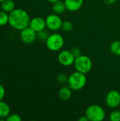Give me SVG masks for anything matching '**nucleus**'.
<instances>
[{"instance_id":"nucleus-1","label":"nucleus","mask_w":120,"mask_h":121,"mask_svg":"<svg viewBox=\"0 0 120 121\" xmlns=\"http://www.w3.org/2000/svg\"><path fill=\"white\" fill-rule=\"evenodd\" d=\"M8 16V24L13 29L22 30L29 26L30 18L28 13L22 9H15Z\"/></svg>"},{"instance_id":"nucleus-2","label":"nucleus","mask_w":120,"mask_h":121,"mask_svg":"<svg viewBox=\"0 0 120 121\" xmlns=\"http://www.w3.org/2000/svg\"><path fill=\"white\" fill-rule=\"evenodd\" d=\"M86 82L87 78L86 74L76 70L68 77L67 84L72 91H80L86 86Z\"/></svg>"},{"instance_id":"nucleus-3","label":"nucleus","mask_w":120,"mask_h":121,"mask_svg":"<svg viewBox=\"0 0 120 121\" xmlns=\"http://www.w3.org/2000/svg\"><path fill=\"white\" fill-rule=\"evenodd\" d=\"M85 113L86 116L90 121H104L106 117L105 109L98 104H91L88 106Z\"/></svg>"},{"instance_id":"nucleus-4","label":"nucleus","mask_w":120,"mask_h":121,"mask_svg":"<svg viewBox=\"0 0 120 121\" xmlns=\"http://www.w3.org/2000/svg\"><path fill=\"white\" fill-rule=\"evenodd\" d=\"M45 45L48 50L52 52H58L62 49L64 45V39L63 36L58 33H54L50 34L45 40Z\"/></svg>"},{"instance_id":"nucleus-5","label":"nucleus","mask_w":120,"mask_h":121,"mask_svg":"<svg viewBox=\"0 0 120 121\" xmlns=\"http://www.w3.org/2000/svg\"><path fill=\"white\" fill-rule=\"evenodd\" d=\"M74 66L76 71L86 74L91 71L93 62L88 56L81 55L75 58Z\"/></svg>"},{"instance_id":"nucleus-6","label":"nucleus","mask_w":120,"mask_h":121,"mask_svg":"<svg viewBox=\"0 0 120 121\" xmlns=\"http://www.w3.org/2000/svg\"><path fill=\"white\" fill-rule=\"evenodd\" d=\"M46 27L48 30L52 31H57L62 28L63 21L59 14L51 13L48 15L46 18Z\"/></svg>"},{"instance_id":"nucleus-7","label":"nucleus","mask_w":120,"mask_h":121,"mask_svg":"<svg viewBox=\"0 0 120 121\" xmlns=\"http://www.w3.org/2000/svg\"><path fill=\"white\" fill-rule=\"evenodd\" d=\"M106 105L112 109L120 106V92L117 90H111L108 92L105 96Z\"/></svg>"},{"instance_id":"nucleus-8","label":"nucleus","mask_w":120,"mask_h":121,"mask_svg":"<svg viewBox=\"0 0 120 121\" xmlns=\"http://www.w3.org/2000/svg\"><path fill=\"white\" fill-rule=\"evenodd\" d=\"M75 57L71 53V50H62L57 57L58 62L60 65H62L64 67H70L71 65H74Z\"/></svg>"},{"instance_id":"nucleus-9","label":"nucleus","mask_w":120,"mask_h":121,"mask_svg":"<svg viewBox=\"0 0 120 121\" xmlns=\"http://www.w3.org/2000/svg\"><path fill=\"white\" fill-rule=\"evenodd\" d=\"M20 38L21 41L25 44H32L33 43L37 38V33L33 30L30 26L26 27L25 28L21 30Z\"/></svg>"},{"instance_id":"nucleus-10","label":"nucleus","mask_w":120,"mask_h":121,"mask_svg":"<svg viewBox=\"0 0 120 121\" xmlns=\"http://www.w3.org/2000/svg\"><path fill=\"white\" fill-rule=\"evenodd\" d=\"M29 26L36 33L45 30V28H47L45 19L42 17H35L30 19Z\"/></svg>"},{"instance_id":"nucleus-11","label":"nucleus","mask_w":120,"mask_h":121,"mask_svg":"<svg viewBox=\"0 0 120 121\" xmlns=\"http://www.w3.org/2000/svg\"><path fill=\"white\" fill-rule=\"evenodd\" d=\"M84 0H64L66 10L74 12L79 11L83 6Z\"/></svg>"},{"instance_id":"nucleus-12","label":"nucleus","mask_w":120,"mask_h":121,"mask_svg":"<svg viewBox=\"0 0 120 121\" xmlns=\"http://www.w3.org/2000/svg\"><path fill=\"white\" fill-rule=\"evenodd\" d=\"M59 97L62 101H68L70 99L72 95V89L69 86H62L58 93Z\"/></svg>"},{"instance_id":"nucleus-13","label":"nucleus","mask_w":120,"mask_h":121,"mask_svg":"<svg viewBox=\"0 0 120 121\" xmlns=\"http://www.w3.org/2000/svg\"><path fill=\"white\" fill-rule=\"evenodd\" d=\"M11 113V108L8 104L0 101V119H6Z\"/></svg>"},{"instance_id":"nucleus-14","label":"nucleus","mask_w":120,"mask_h":121,"mask_svg":"<svg viewBox=\"0 0 120 121\" xmlns=\"http://www.w3.org/2000/svg\"><path fill=\"white\" fill-rule=\"evenodd\" d=\"M1 9L2 11L10 13L16 9L15 2L13 0H5L1 3Z\"/></svg>"},{"instance_id":"nucleus-15","label":"nucleus","mask_w":120,"mask_h":121,"mask_svg":"<svg viewBox=\"0 0 120 121\" xmlns=\"http://www.w3.org/2000/svg\"><path fill=\"white\" fill-rule=\"evenodd\" d=\"M66 10V8L64 1L62 0L52 4V11L54 13L60 15L63 13Z\"/></svg>"},{"instance_id":"nucleus-16","label":"nucleus","mask_w":120,"mask_h":121,"mask_svg":"<svg viewBox=\"0 0 120 121\" xmlns=\"http://www.w3.org/2000/svg\"><path fill=\"white\" fill-rule=\"evenodd\" d=\"M111 52L117 56H120V40H115L110 45Z\"/></svg>"},{"instance_id":"nucleus-17","label":"nucleus","mask_w":120,"mask_h":121,"mask_svg":"<svg viewBox=\"0 0 120 121\" xmlns=\"http://www.w3.org/2000/svg\"><path fill=\"white\" fill-rule=\"evenodd\" d=\"M8 16L9 14L4 11H0V26H6L8 23Z\"/></svg>"},{"instance_id":"nucleus-18","label":"nucleus","mask_w":120,"mask_h":121,"mask_svg":"<svg viewBox=\"0 0 120 121\" xmlns=\"http://www.w3.org/2000/svg\"><path fill=\"white\" fill-rule=\"evenodd\" d=\"M74 28V25L70 21H64L62 25L61 29L66 33L70 32L73 30Z\"/></svg>"},{"instance_id":"nucleus-19","label":"nucleus","mask_w":120,"mask_h":121,"mask_svg":"<svg viewBox=\"0 0 120 121\" xmlns=\"http://www.w3.org/2000/svg\"><path fill=\"white\" fill-rule=\"evenodd\" d=\"M109 119L110 121H120V110H113L109 116Z\"/></svg>"},{"instance_id":"nucleus-20","label":"nucleus","mask_w":120,"mask_h":121,"mask_svg":"<svg viewBox=\"0 0 120 121\" xmlns=\"http://www.w3.org/2000/svg\"><path fill=\"white\" fill-rule=\"evenodd\" d=\"M68 77L66 74L64 73H59V74H57V80L59 84H65L67 83V80H68Z\"/></svg>"},{"instance_id":"nucleus-21","label":"nucleus","mask_w":120,"mask_h":121,"mask_svg":"<svg viewBox=\"0 0 120 121\" xmlns=\"http://www.w3.org/2000/svg\"><path fill=\"white\" fill-rule=\"evenodd\" d=\"M48 36H49V34L45 30H43L37 33V38L42 41H45L47 38H48Z\"/></svg>"},{"instance_id":"nucleus-22","label":"nucleus","mask_w":120,"mask_h":121,"mask_svg":"<svg viewBox=\"0 0 120 121\" xmlns=\"http://www.w3.org/2000/svg\"><path fill=\"white\" fill-rule=\"evenodd\" d=\"M6 120L7 121H21L22 118L21 116L17 113H10V115L6 118Z\"/></svg>"},{"instance_id":"nucleus-23","label":"nucleus","mask_w":120,"mask_h":121,"mask_svg":"<svg viewBox=\"0 0 120 121\" xmlns=\"http://www.w3.org/2000/svg\"><path fill=\"white\" fill-rule=\"evenodd\" d=\"M70 50H71V53L74 55V56L75 57H79V55H81V50H80L78 47H74V48H72Z\"/></svg>"},{"instance_id":"nucleus-24","label":"nucleus","mask_w":120,"mask_h":121,"mask_svg":"<svg viewBox=\"0 0 120 121\" xmlns=\"http://www.w3.org/2000/svg\"><path fill=\"white\" fill-rule=\"evenodd\" d=\"M6 94V91L2 84H0V101H2Z\"/></svg>"},{"instance_id":"nucleus-25","label":"nucleus","mask_w":120,"mask_h":121,"mask_svg":"<svg viewBox=\"0 0 120 121\" xmlns=\"http://www.w3.org/2000/svg\"><path fill=\"white\" fill-rule=\"evenodd\" d=\"M117 0H103V1L105 4H108V5H112V4H114L117 2Z\"/></svg>"},{"instance_id":"nucleus-26","label":"nucleus","mask_w":120,"mask_h":121,"mask_svg":"<svg viewBox=\"0 0 120 121\" xmlns=\"http://www.w3.org/2000/svg\"><path fill=\"white\" fill-rule=\"evenodd\" d=\"M79 121H88V118L86 116V115L85 116H81V117H80L79 118Z\"/></svg>"},{"instance_id":"nucleus-27","label":"nucleus","mask_w":120,"mask_h":121,"mask_svg":"<svg viewBox=\"0 0 120 121\" xmlns=\"http://www.w3.org/2000/svg\"><path fill=\"white\" fill-rule=\"evenodd\" d=\"M60 1V0H47V1H49L51 4H54V3H55L57 1Z\"/></svg>"},{"instance_id":"nucleus-28","label":"nucleus","mask_w":120,"mask_h":121,"mask_svg":"<svg viewBox=\"0 0 120 121\" xmlns=\"http://www.w3.org/2000/svg\"><path fill=\"white\" fill-rule=\"evenodd\" d=\"M5 0H0V3H1V2H3V1H4Z\"/></svg>"},{"instance_id":"nucleus-29","label":"nucleus","mask_w":120,"mask_h":121,"mask_svg":"<svg viewBox=\"0 0 120 121\" xmlns=\"http://www.w3.org/2000/svg\"></svg>"}]
</instances>
